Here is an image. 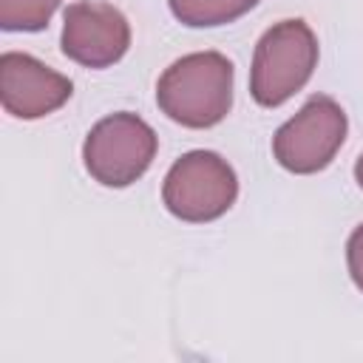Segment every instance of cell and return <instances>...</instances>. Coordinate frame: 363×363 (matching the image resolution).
Segmentation results:
<instances>
[{"instance_id": "obj_1", "label": "cell", "mask_w": 363, "mask_h": 363, "mask_svg": "<svg viewBox=\"0 0 363 363\" xmlns=\"http://www.w3.org/2000/svg\"><path fill=\"white\" fill-rule=\"evenodd\" d=\"M159 111L184 128H213L233 108V62L218 51L176 60L156 82Z\"/></svg>"}, {"instance_id": "obj_6", "label": "cell", "mask_w": 363, "mask_h": 363, "mask_svg": "<svg viewBox=\"0 0 363 363\" xmlns=\"http://www.w3.org/2000/svg\"><path fill=\"white\" fill-rule=\"evenodd\" d=\"M62 54L85 68H108L130 48L128 17L102 0L71 3L62 14Z\"/></svg>"}, {"instance_id": "obj_3", "label": "cell", "mask_w": 363, "mask_h": 363, "mask_svg": "<svg viewBox=\"0 0 363 363\" xmlns=\"http://www.w3.org/2000/svg\"><path fill=\"white\" fill-rule=\"evenodd\" d=\"M156 130L136 113L119 111L99 119L82 145V162L94 182L128 187L147 173L156 159Z\"/></svg>"}, {"instance_id": "obj_11", "label": "cell", "mask_w": 363, "mask_h": 363, "mask_svg": "<svg viewBox=\"0 0 363 363\" xmlns=\"http://www.w3.org/2000/svg\"><path fill=\"white\" fill-rule=\"evenodd\" d=\"M354 182L363 187V153L357 156V162H354Z\"/></svg>"}, {"instance_id": "obj_7", "label": "cell", "mask_w": 363, "mask_h": 363, "mask_svg": "<svg viewBox=\"0 0 363 363\" xmlns=\"http://www.w3.org/2000/svg\"><path fill=\"white\" fill-rule=\"evenodd\" d=\"M74 94L68 77L23 51L0 57V102L17 119H43L62 108Z\"/></svg>"}, {"instance_id": "obj_8", "label": "cell", "mask_w": 363, "mask_h": 363, "mask_svg": "<svg viewBox=\"0 0 363 363\" xmlns=\"http://www.w3.org/2000/svg\"><path fill=\"white\" fill-rule=\"evenodd\" d=\"M173 17L190 28H213L238 20L261 0H167Z\"/></svg>"}, {"instance_id": "obj_5", "label": "cell", "mask_w": 363, "mask_h": 363, "mask_svg": "<svg viewBox=\"0 0 363 363\" xmlns=\"http://www.w3.org/2000/svg\"><path fill=\"white\" fill-rule=\"evenodd\" d=\"M346 113L343 108L326 96L315 94L306 105L286 119L272 136V156L275 162L298 176H309L323 170L346 139Z\"/></svg>"}, {"instance_id": "obj_9", "label": "cell", "mask_w": 363, "mask_h": 363, "mask_svg": "<svg viewBox=\"0 0 363 363\" xmlns=\"http://www.w3.org/2000/svg\"><path fill=\"white\" fill-rule=\"evenodd\" d=\"M62 0H0L3 31H40L48 26Z\"/></svg>"}, {"instance_id": "obj_4", "label": "cell", "mask_w": 363, "mask_h": 363, "mask_svg": "<svg viewBox=\"0 0 363 363\" xmlns=\"http://www.w3.org/2000/svg\"><path fill=\"white\" fill-rule=\"evenodd\" d=\"M238 199V176L213 150H190L176 159L162 184L164 207L190 224L221 218Z\"/></svg>"}, {"instance_id": "obj_10", "label": "cell", "mask_w": 363, "mask_h": 363, "mask_svg": "<svg viewBox=\"0 0 363 363\" xmlns=\"http://www.w3.org/2000/svg\"><path fill=\"white\" fill-rule=\"evenodd\" d=\"M346 264L354 286L363 292V224H357L346 241Z\"/></svg>"}, {"instance_id": "obj_2", "label": "cell", "mask_w": 363, "mask_h": 363, "mask_svg": "<svg viewBox=\"0 0 363 363\" xmlns=\"http://www.w3.org/2000/svg\"><path fill=\"white\" fill-rule=\"evenodd\" d=\"M318 65V40L303 20H281L255 45L250 94L264 108H278L295 96Z\"/></svg>"}]
</instances>
